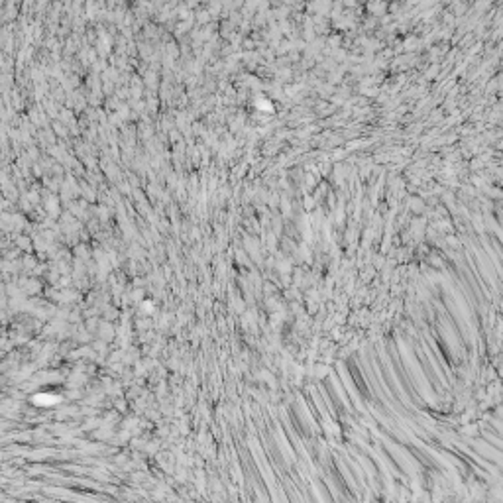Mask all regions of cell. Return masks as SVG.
Instances as JSON below:
<instances>
[{"mask_svg": "<svg viewBox=\"0 0 503 503\" xmlns=\"http://www.w3.org/2000/svg\"><path fill=\"white\" fill-rule=\"evenodd\" d=\"M34 401H36L38 405H51V403L57 401V397H53V395H36Z\"/></svg>", "mask_w": 503, "mask_h": 503, "instance_id": "6da1fadb", "label": "cell"}]
</instances>
